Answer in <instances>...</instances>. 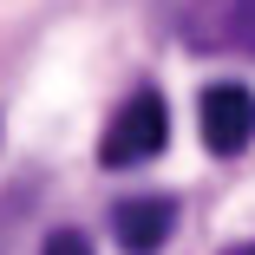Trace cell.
Listing matches in <instances>:
<instances>
[{"instance_id":"6da1fadb","label":"cell","mask_w":255,"mask_h":255,"mask_svg":"<svg viewBox=\"0 0 255 255\" xmlns=\"http://www.w3.org/2000/svg\"><path fill=\"white\" fill-rule=\"evenodd\" d=\"M170 144V112H164V92H131L125 105L112 112L105 137H98V164L105 170H131V164H150L157 150Z\"/></svg>"},{"instance_id":"7a4b0ae2","label":"cell","mask_w":255,"mask_h":255,"mask_svg":"<svg viewBox=\"0 0 255 255\" xmlns=\"http://www.w3.org/2000/svg\"><path fill=\"white\" fill-rule=\"evenodd\" d=\"M196 131H203V144H210L216 157H242V150L255 144V92L236 85V79L203 85V98H196Z\"/></svg>"},{"instance_id":"3957f363","label":"cell","mask_w":255,"mask_h":255,"mask_svg":"<svg viewBox=\"0 0 255 255\" xmlns=\"http://www.w3.org/2000/svg\"><path fill=\"white\" fill-rule=\"evenodd\" d=\"M183 46H196V53H255V0H203V7H190Z\"/></svg>"},{"instance_id":"277c9868","label":"cell","mask_w":255,"mask_h":255,"mask_svg":"<svg viewBox=\"0 0 255 255\" xmlns=\"http://www.w3.org/2000/svg\"><path fill=\"white\" fill-rule=\"evenodd\" d=\"M170 229H177V203L170 196H131V203L112 210V236H118L125 255H157L170 242Z\"/></svg>"},{"instance_id":"5b68a950","label":"cell","mask_w":255,"mask_h":255,"mask_svg":"<svg viewBox=\"0 0 255 255\" xmlns=\"http://www.w3.org/2000/svg\"><path fill=\"white\" fill-rule=\"evenodd\" d=\"M39 255H92V242L79 236V229H53V236H46V249Z\"/></svg>"},{"instance_id":"8992f818","label":"cell","mask_w":255,"mask_h":255,"mask_svg":"<svg viewBox=\"0 0 255 255\" xmlns=\"http://www.w3.org/2000/svg\"><path fill=\"white\" fill-rule=\"evenodd\" d=\"M229 255H255V242H242V249H229Z\"/></svg>"}]
</instances>
